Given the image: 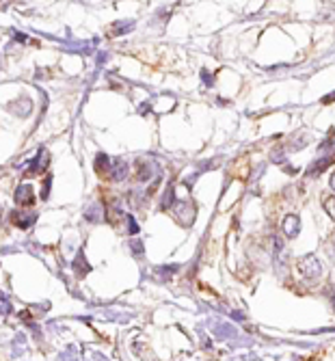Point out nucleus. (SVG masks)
<instances>
[{"instance_id":"1","label":"nucleus","mask_w":335,"mask_h":361,"mask_svg":"<svg viewBox=\"0 0 335 361\" xmlns=\"http://www.w3.org/2000/svg\"><path fill=\"white\" fill-rule=\"evenodd\" d=\"M298 268H301L303 277H307V279H312V281L318 279L320 273H322V264L316 256H305L301 262H298Z\"/></svg>"},{"instance_id":"2","label":"nucleus","mask_w":335,"mask_h":361,"mask_svg":"<svg viewBox=\"0 0 335 361\" xmlns=\"http://www.w3.org/2000/svg\"><path fill=\"white\" fill-rule=\"evenodd\" d=\"M298 229H301V221H298L296 214H290L283 218V232L288 238H294V236L298 234Z\"/></svg>"},{"instance_id":"3","label":"nucleus","mask_w":335,"mask_h":361,"mask_svg":"<svg viewBox=\"0 0 335 361\" xmlns=\"http://www.w3.org/2000/svg\"><path fill=\"white\" fill-rule=\"evenodd\" d=\"M33 188L31 186H20V191L15 193V201L20 206H31L33 204Z\"/></svg>"},{"instance_id":"4","label":"nucleus","mask_w":335,"mask_h":361,"mask_svg":"<svg viewBox=\"0 0 335 361\" xmlns=\"http://www.w3.org/2000/svg\"><path fill=\"white\" fill-rule=\"evenodd\" d=\"M325 206H327V212L329 216L335 218V199H325Z\"/></svg>"},{"instance_id":"5","label":"nucleus","mask_w":335,"mask_h":361,"mask_svg":"<svg viewBox=\"0 0 335 361\" xmlns=\"http://www.w3.org/2000/svg\"><path fill=\"white\" fill-rule=\"evenodd\" d=\"M331 191H333V193H335V173H333V175H331Z\"/></svg>"}]
</instances>
